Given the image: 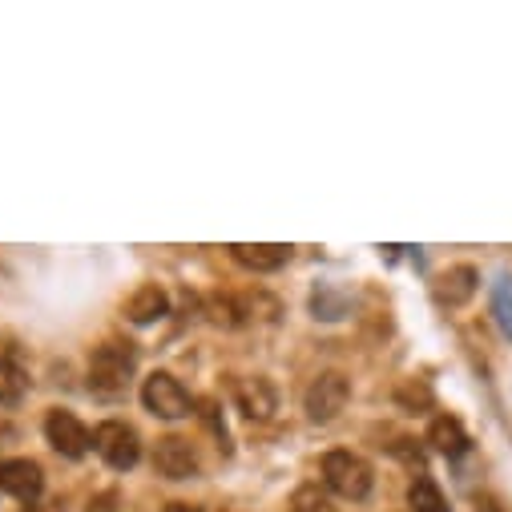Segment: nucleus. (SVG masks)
Segmentation results:
<instances>
[{
  "label": "nucleus",
  "mask_w": 512,
  "mask_h": 512,
  "mask_svg": "<svg viewBox=\"0 0 512 512\" xmlns=\"http://www.w3.org/2000/svg\"><path fill=\"white\" fill-rule=\"evenodd\" d=\"M134 379V351L130 343H101L89 359V392L101 400H117L130 392Z\"/></svg>",
  "instance_id": "obj_1"
},
{
  "label": "nucleus",
  "mask_w": 512,
  "mask_h": 512,
  "mask_svg": "<svg viewBox=\"0 0 512 512\" xmlns=\"http://www.w3.org/2000/svg\"><path fill=\"white\" fill-rule=\"evenodd\" d=\"M323 484L343 500H363L375 484L371 464L355 452H327L323 456Z\"/></svg>",
  "instance_id": "obj_2"
},
{
  "label": "nucleus",
  "mask_w": 512,
  "mask_h": 512,
  "mask_svg": "<svg viewBox=\"0 0 512 512\" xmlns=\"http://www.w3.org/2000/svg\"><path fill=\"white\" fill-rule=\"evenodd\" d=\"M93 452H97L109 468L130 472V468L142 460V440H138V432L125 424V420H105V424H97V432H93Z\"/></svg>",
  "instance_id": "obj_3"
},
{
  "label": "nucleus",
  "mask_w": 512,
  "mask_h": 512,
  "mask_svg": "<svg viewBox=\"0 0 512 512\" xmlns=\"http://www.w3.org/2000/svg\"><path fill=\"white\" fill-rule=\"evenodd\" d=\"M347 400H351L347 375L323 371V375L311 379V388H307V396H303V408H307V416H311L315 424H331V420L347 408Z\"/></svg>",
  "instance_id": "obj_4"
},
{
  "label": "nucleus",
  "mask_w": 512,
  "mask_h": 512,
  "mask_svg": "<svg viewBox=\"0 0 512 512\" xmlns=\"http://www.w3.org/2000/svg\"><path fill=\"white\" fill-rule=\"evenodd\" d=\"M142 404H146V412H154L158 420H182V416H190V392L182 388V383H178L170 371L146 375V383H142Z\"/></svg>",
  "instance_id": "obj_5"
},
{
  "label": "nucleus",
  "mask_w": 512,
  "mask_h": 512,
  "mask_svg": "<svg viewBox=\"0 0 512 512\" xmlns=\"http://www.w3.org/2000/svg\"><path fill=\"white\" fill-rule=\"evenodd\" d=\"M45 440H49L61 456H69V460H81V456L89 452V444H93V436L85 432V424H81L73 412H65V408H53V412L45 416Z\"/></svg>",
  "instance_id": "obj_6"
},
{
  "label": "nucleus",
  "mask_w": 512,
  "mask_h": 512,
  "mask_svg": "<svg viewBox=\"0 0 512 512\" xmlns=\"http://www.w3.org/2000/svg\"><path fill=\"white\" fill-rule=\"evenodd\" d=\"M234 400H238V412L254 424H267L275 412H279V392L275 383L263 379V375H250V379H238L234 383Z\"/></svg>",
  "instance_id": "obj_7"
},
{
  "label": "nucleus",
  "mask_w": 512,
  "mask_h": 512,
  "mask_svg": "<svg viewBox=\"0 0 512 512\" xmlns=\"http://www.w3.org/2000/svg\"><path fill=\"white\" fill-rule=\"evenodd\" d=\"M154 468H158L166 480H194V476H198V452H194L190 440L166 436V440H158V448H154Z\"/></svg>",
  "instance_id": "obj_8"
},
{
  "label": "nucleus",
  "mask_w": 512,
  "mask_h": 512,
  "mask_svg": "<svg viewBox=\"0 0 512 512\" xmlns=\"http://www.w3.org/2000/svg\"><path fill=\"white\" fill-rule=\"evenodd\" d=\"M0 488L25 504H33L45 492V472L37 460H0Z\"/></svg>",
  "instance_id": "obj_9"
},
{
  "label": "nucleus",
  "mask_w": 512,
  "mask_h": 512,
  "mask_svg": "<svg viewBox=\"0 0 512 512\" xmlns=\"http://www.w3.org/2000/svg\"><path fill=\"white\" fill-rule=\"evenodd\" d=\"M230 259L246 271H279L291 259V246H283V242H234Z\"/></svg>",
  "instance_id": "obj_10"
},
{
  "label": "nucleus",
  "mask_w": 512,
  "mask_h": 512,
  "mask_svg": "<svg viewBox=\"0 0 512 512\" xmlns=\"http://www.w3.org/2000/svg\"><path fill=\"white\" fill-rule=\"evenodd\" d=\"M476 291H480V271L468 267V263L448 267V271L436 279V303H444V307H464Z\"/></svg>",
  "instance_id": "obj_11"
},
{
  "label": "nucleus",
  "mask_w": 512,
  "mask_h": 512,
  "mask_svg": "<svg viewBox=\"0 0 512 512\" xmlns=\"http://www.w3.org/2000/svg\"><path fill=\"white\" fill-rule=\"evenodd\" d=\"M428 444H432L440 456H448V460H456V456H464V452L472 448V440H468V432H464V424H460L456 416H436V420L428 424Z\"/></svg>",
  "instance_id": "obj_12"
},
{
  "label": "nucleus",
  "mask_w": 512,
  "mask_h": 512,
  "mask_svg": "<svg viewBox=\"0 0 512 512\" xmlns=\"http://www.w3.org/2000/svg\"><path fill=\"white\" fill-rule=\"evenodd\" d=\"M170 311V295L158 287V283H146L130 303H125V319L130 323H138V327H150V323H158L162 315Z\"/></svg>",
  "instance_id": "obj_13"
},
{
  "label": "nucleus",
  "mask_w": 512,
  "mask_h": 512,
  "mask_svg": "<svg viewBox=\"0 0 512 512\" xmlns=\"http://www.w3.org/2000/svg\"><path fill=\"white\" fill-rule=\"evenodd\" d=\"M408 508L412 512H452L448 500H444V492H440V484L432 476H416L408 484Z\"/></svg>",
  "instance_id": "obj_14"
},
{
  "label": "nucleus",
  "mask_w": 512,
  "mask_h": 512,
  "mask_svg": "<svg viewBox=\"0 0 512 512\" xmlns=\"http://www.w3.org/2000/svg\"><path fill=\"white\" fill-rule=\"evenodd\" d=\"M25 388H29L25 371L9 359H0V408H17L25 400Z\"/></svg>",
  "instance_id": "obj_15"
},
{
  "label": "nucleus",
  "mask_w": 512,
  "mask_h": 512,
  "mask_svg": "<svg viewBox=\"0 0 512 512\" xmlns=\"http://www.w3.org/2000/svg\"><path fill=\"white\" fill-rule=\"evenodd\" d=\"M492 315L500 323V331L512 339V275H500L492 287Z\"/></svg>",
  "instance_id": "obj_16"
},
{
  "label": "nucleus",
  "mask_w": 512,
  "mask_h": 512,
  "mask_svg": "<svg viewBox=\"0 0 512 512\" xmlns=\"http://www.w3.org/2000/svg\"><path fill=\"white\" fill-rule=\"evenodd\" d=\"M396 404L408 408V412H428L432 408V388H428V383H420V379H408V383H400Z\"/></svg>",
  "instance_id": "obj_17"
},
{
  "label": "nucleus",
  "mask_w": 512,
  "mask_h": 512,
  "mask_svg": "<svg viewBox=\"0 0 512 512\" xmlns=\"http://www.w3.org/2000/svg\"><path fill=\"white\" fill-rule=\"evenodd\" d=\"M291 512H327V496L315 484H307V488H299L291 496Z\"/></svg>",
  "instance_id": "obj_18"
},
{
  "label": "nucleus",
  "mask_w": 512,
  "mask_h": 512,
  "mask_svg": "<svg viewBox=\"0 0 512 512\" xmlns=\"http://www.w3.org/2000/svg\"><path fill=\"white\" fill-rule=\"evenodd\" d=\"M476 504H480V508H476V512H500V504H496V500H492V496H480V500H476Z\"/></svg>",
  "instance_id": "obj_19"
},
{
  "label": "nucleus",
  "mask_w": 512,
  "mask_h": 512,
  "mask_svg": "<svg viewBox=\"0 0 512 512\" xmlns=\"http://www.w3.org/2000/svg\"><path fill=\"white\" fill-rule=\"evenodd\" d=\"M166 512H202V508H194V504H170Z\"/></svg>",
  "instance_id": "obj_20"
},
{
  "label": "nucleus",
  "mask_w": 512,
  "mask_h": 512,
  "mask_svg": "<svg viewBox=\"0 0 512 512\" xmlns=\"http://www.w3.org/2000/svg\"><path fill=\"white\" fill-rule=\"evenodd\" d=\"M0 440H13V428L9 424H0ZM0 448H5V444H0Z\"/></svg>",
  "instance_id": "obj_21"
}]
</instances>
